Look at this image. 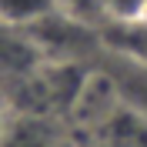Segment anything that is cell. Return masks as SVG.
Masks as SVG:
<instances>
[{
    "label": "cell",
    "instance_id": "cell-3",
    "mask_svg": "<svg viewBox=\"0 0 147 147\" xmlns=\"http://www.w3.org/2000/svg\"><path fill=\"white\" fill-rule=\"evenodd\" d=\"M100 10L114 24H144L147 0H100Z\"/></svg>",
    "mask_w": 147,
    "mask_h": 147
},
{
    "label": "cell",
    "instance_id": "cell-2",
    "mask_svg": "<svg viewBox=\"0 0 147 147\" xmlns=\"http://www.w3.org/2000/svg\"><path fill=\"white\" fill-rule=\"evenodd\" d=\"M60 7V0H0V27L10 30H30L40 20L54 17Z\"/></svg>",
    "mask_w": 147,
    "mask_h": 147
},
{
    "label": "cell",
    "instance_id": "cell-1",
    "mask_svg": "<svg viewBox=\"0 0 147 147\" xmlns=\"http://www.w3.org/2000/svg\"><path fill=\"white\" fill-rule=\"evenodd\" d=\"M107 80L117 90L120 107L137 114L140 120H147V64H140L134 57H124V54H110Z\"/></svg>",
    "mask_w": 147,
    "mask_h": 147
}]
</instances>
